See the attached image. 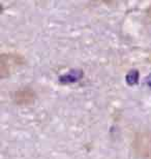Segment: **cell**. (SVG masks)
<instances>
[{"label": "cell", "mask_w": 151, "mask_h": 159, "mask_svg": "<svg viewBox=\"0 0 151 159\" xmlns=\"http://www.w3.org/2000/svg\"><path fill=\"white\" fill-rule=\"evenodd\" d=\"M148 15H149V18L151 19V6H150L149 9H148Z\"/></svg>", "instance_id": "6da1fadb"}]
</instances>
